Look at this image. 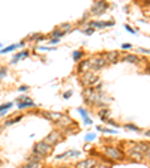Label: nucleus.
I'll return each mask as SVG.
<instances>
[{
    "label": "nucleus",
    "instance_id": "nucleus-1",
    "mask_svg": "<svg viewBox=\"0 0 150 168\" xmlns=\"http://www.w3.org/2000/svg\"><path fill=\"white\" fill-rule=\"evenodd\" d=\"M53 150H54V147L53 146H50L48 143H45L44 140L42 141H38L35 146H33V149H32V153L33 155H36L39 159H45V158H48L50 155L53 153Z\"/></svg>",
    "mask_w": 150,
    "mask_h": 168
},
{
    "label": "nucleus",
    "instance_id": "nucleus-2",
    "mask_svg": "<svg viewBox=\"0 0 150 168\" xmlns=\"http://www.w3.org/2000/svg\"><path fill=\"white\" fill-rule=\"evenodd\" d=\"M80 83H81V86H84V89L95 87L99 83V75L93 71H87V72H84V74L80 75Z\"/></svg>",
    "mask_w": 150,
    "mask_h": 168
},
{
    "label": "nucleus",
    "instance_id": "nucleus-3",
    "mask_svg": "<svg viewBox=\"0 0 150 168\" xmlns=\"http://www.w3.org/2000/svg\"><path fill=\"white\" fill-rule=\"evenodd\" d=\"M104 155H105V158H110L111 161H123L125 156H126V153H125L123 150H120L114 146H105L104 147Z\"/></svg>",
    "mask_w": 150,
    "mask_h": 168
},
{
    "label": "nucleus",
    "instance_id": "nucleus-4",
    "mask_svg": "<svg viewBox=\"0 0 150 168\" xmlns=\"http://www.w3.org/2000/svg\"><path fill=\"white\" fill-rule=\"evenodd\" d=\"M107 65H108V62L105 60L104 54H96V56L90 57V71H93V72H98V71L104 69Z\"/></svg>",
    "mask_w": 150,
    "mask_h": 168
},
{
    "label": "nucleus",
    "instance_id": "nucleus-5",
    "mask_svg": "<svg viewBox=\"0 0 150 168\" xmlns=\"http://www.w3.org/2000/svg\"><path fill=\"white\" fill-rule=\"evenodd\" d=\"M63 138H65L63 132H62V131H59V129H54V131H51V132H50V134L44 138V141H45V143H48L50 146L56 147V144H59L60 141H63Z\"/></svg>",
    "mask_w": 150,
    "mask_h": 168
},
{
    "label": "nucleus",
    "instance_id": "nucleus-6",
    "mask_svg": "<svg viewBox=\"0 0 150 168\" xmlns=\"http://www.w3.org/2000/svg\"><path fill=\"white\" fill-rule=\"evenodd\" d=\"M107 9H108V3L104 2V0H99V2H95V3L92 5V8H90L89 12H90V15L99 17V15H102Z\"/></svg>",
    "mask_w": 150,
    "mask_h": 168
},
{
    "label": "nucleus",
    "instance_id": "nucleus-7",
    "mask_svg": "<svg viewBox=\"0 0 150 168\" xmlns=\"http://www.w3.org/2000/svg\"><path fill=\"white\" fill-rule=\"evenodd\" d=\"M41 116L44 117V119H47L48 122H51V123H57L59 120L62 119V116H63V113H59V111H42L41 113Z\"/></svg>",
    "mask_w": 150,
    "mask_h": 168
},
{
    "label": "nucleus",
    "instance_id": "nucleus-8",
    "mask_svg": "<svg viewBox=\"0 0 150 168\" xmlns=\"http://www.w3.org/2000/svg\"><path fill=\"white\" fill-rule=\"evenodd\" d=\"M96 167H98V161L95 158H87L75 164V168H96Z\"/></svg>",
    "mask_w": 150,
    "mask_h": 168
},
{
    "label": "nucleus",
    "instance_id": "nucleus-9",
    "mask_svg": "<svg viewBox=\"0 0 150 168\" xmlns=\"http://www.w3.org/2000/svg\"><path fill=\"white\" fill-rule=\"evenodd\" d=\"M35 105H36V102L32 98H29V96H21L18 99V110H26V108L35 107Z\"/></svg>",
    "mask_w": 150,
    "mask_h": 168
},
{
    "label": "nucleus",
    "instance_id": "nucleus-10",
    "mask_svg": "<svg viewBox=\"0 0 150 168\" xmlns=\"http://www.w3.org/2000/svg\"><path fill=\"white\" fill-rule=\"evenodd\" d=\"M129 144H131V149L129 150L137 152V153H141V155H144L147 152V149L150 147V144H147V143H129Z\"/></svg>",
    "mask_w": 150,
    "mask_h": 168
},
{
    "label": "nucleus",
    "instance_id": "nucleus-11",
    "mask_svg": "<svg viewBox=\"0 0 150 168\" xmlns=\"http://www.w3.org/2000/svg\"><path fill=\"white\" fill-rule=\"evenodd\" d=\"M74 123H75V120H74V119H71L68 114H63V116H62V119L59 120V122H57L56 125H57L60 129H66V128L72 126Z\"/></svg>",
    "mask_w": 150,
    "mask_h": 168
},
{
    "label": "nucleus",
    "instance_id": "nucleus-12",
    "mask_svg": "<svg viewBox=\"0 0 150 168\" xmlns=\"http://www.w3.org/2000/svg\"><path fill=\"white\" fill-rule=\"evenodd\" d=\"M87 26L92 29H104V27L114 26V21H89Z\"/></svg>",
    "mask_w": 150,
    "mask_h": 168
},
{
    "label": "nucleus",
    "instance_id": "nucleus-13",
    "mask_svg": "<svg viewBox=\"0 0 150 168\" xmlns=\"http://www.w3.org/2000/svg\"><path fill=\"white\" fill-rule=\"evenodd\" d=\"M104 57H105V60H107L108 63H111V65L120 62V53H119V51H108V53L104 54Z\"/></svg>",
    "mask_w": 150,
    "mask_h": 168
},
{
    "label": "nucleus",
    "instance_id": "nucleus-14",
    "mask_svg": "<svg viewBox=\"0 0 150 168\" xmlns=\"http://www.w3.org/2000/svg\"><path fill=\"white\" fill-rule=\"evenodd\" d=\"M87 71H90V59H86V60L83 59L77 65V72L81 75V74H84V72H87Z\"/></svg>",
    "mask_w": 150,
    "mask_h": 168
},
{
    "label": "nucleus",
    "instance_id": "nucleus-15",
    "mask_svg": "<svg viewBox=\"0 0 150 168\" xmlns=\"http://www.w3.org/2000/svg\"><path fill=\"white\" fill-rule=\"evenodd\" d=\"M122 60L126 62V63H134V65H138V63L141 62V59H140L137 54H125V56L122 57Z\"/></svg>",
    "mask_w": 150,
    "mask_h": 168
},
{
    "label": "nucleus",
    "instance_id": "nucleus-16",
    "mask_svg": "<svg viewBox=\"0 0 150 168\" xmlns=\"http://www.w3.org/2000/svg\"><path fill=\"white\" fill-rule=\"evenodd\" d=\"M110 114H111V111H110L108 107H102V108H99V110H98V117H99V119H102L104 122L110 119Z\"/></svg>",
    "mask_w": 150,
    "mask_h": 168
},
{
    "label": "nucleus",
    "instance_id": "nucleus-17",
    "mask_svg": "<svg viewBox=\"0 0 150 168\" xmlns=\"http://www.w3.org/2000/svg\"><path fill=\"white\" fill-rule=\"evenodd\" d=\"M21 119H23V114H17L15 117H9V119H6V120H5V123H3V128H5V126H11V125L18 123Z\"/></svg>",
    "mask_w": 150,
    "mask_h": 168
},
{
    "label": "nucleus",
    "instance_id": "nucleus-18",
    "mask_svg": "<svg viewBox=\"0 0 150 168\" xmlns=\"http://www.w3.org/2000/svg\"><path fill=\"white\" fill-rule=\"evenodd\" d=\"M126 156H129L132 161H135V162H141L143 159H144V155H141V153H137V152H132V150H128L126 152Z\"/></svg>",
    "mask_w": 150,
    "mask_h": 168
},
{
    "label": "nucleus",
    "instance_id": "nucleus-19",
    "mask_svg": "<svg viewBox=\"0 0 150 168\" xmlns=\"http://www.w3.org/2000/svg\"><path fill=\"white\" fill-rule=\"evenodd\" d=\"M26 57H29V51H20V53H17V54L12 57L11 63H12V65H15V63H18V60L26 59Z\"/></svg>",
    "mask_w": 150,
    "mask_h": 168
},
{
    "label": "nucleus",
    "instance_id": "nucleus-20",
    "mask_svg": "<svg viewBox=\"0 0 150 168\" xmlns=\"http://www.w3.org/2000/svg\"><path fill=\"white\" fill-rule=\"evenodd\" d=\"M63 36H65V33H63L59 27L53 29V30H51V33H50V39H62Z\"/></svg>",
    "mask_w": 150,
    "mask_h": 168
},
{
    "label": "nucleus",
    "instance_id": "nucleus-21",
    "mask_svg": "<svg viewBox=\"0 0 150 168\" xmlns=\"http://www.w3.org/2000/svg\"><path fill=\"white\" fill-rule=\"evenodd\" d=\"M84 59V53L81 51V50H75L74 53H72V60L74 62H81Z\"/></svg>",
    "mask_w": 150,
    "mask_h": 168
},
{
    "label": "nucleus",
    "instance_id": "nucleus-22",
    "mask_svg": "<svg viewBox=\"0 0 150 168\" xmlns=\"http://www.w3.org/2000/svg\"><path fill=\"white\" fill-rule=\"evenodd\" d=\"M78 111H80V113H81V116L84 117L86 125H92V120H90V117H89V114H87V110H84V108L81 107V108H78Z\"/></svg>",
    "mask_w": 150,
    "mask_h": 168
},
{
    "label": "nucleus",
    "instance_id": "nucleus-23",
    "mask_svg": "<svg viewBox=\"0 0 150 168\" xmlns=\"http://www.w3.org/2000/svg\"><path fill=\"white\" fill-rule=\"evenodd\" d=\"M42 162H26L24 165H21L20 168H41Z\"/></svg>",
    "mask_w": 150,
    "mask_h": 168
},
{
    "label": "nucleus",
    "instance_id": "nucleus-24",
    "mask_svg": "<svg viewBox=\"0 0 150 168\" xmlns=\"http://www.w3.org/2000/svg\"><path fill=\"white\" fill-rule=\"evenodd\" d=\"M65 35L68 33V32H71V29H72V26H71V24L69 23H63V24H60V26H57Z\"/></svg>",
    "mask_w": 150,
    "mask_h": 168
},
{
    "label": "nucleus",
    "instance_id": "nucleus-25",
    "mask_svg": "<svg viewBox=\"0 0 150 168\" xmlns=\"http://www.w3.org/2000/svg\"><path fill=\"white\" fill-rule=\"evenodd\" d=\"M20 45L18 44H14V45H9V47H6V48H3V50L2 51H0V53H2V54H6V53H11V51H14V50H17V48H18Z\"/></svg>",
    "mask_w": 150,
    "mask_h": 168
},
{
    "label": "nucleus",
    "instance_id": "nucleus-26",
    "mask_svg": "<svg viewBox=\"0 0 150 168\" xmlns=\"http://www.w3.org/2000/svg\"><path fill=\"white\" fill-rule=\"evenodd\" d=\"M125 128H126V129H129V131L140 132V128H138V126H135V125H132V123H126V125H125Z\"/></svg>",
    "mask_w": 150,
    "mask_h": 168
},
{
    "label": "nucleus",
    "instance_id": "nucleus-27",
    "mask_svg": "<svg viewBox=\"0 0 150 168\" xmlns=\"http://www.w3.org/2000/svg\"><path fill=\"white\" fill-rule=\"evenodd\" d=\"M96 129H98V131H102V132H105V134H116L114 129H108V128H102V126H98Z\"/></svg>",
    "mask_w": 150,
    "mask_h": 168
},
{
    "label": "nucleus",
    "instance_id": "nucleus-28",
    "mask_svg": "<svg viewBox=\"0 0 150 168\" xmlns=\"http://www.w3.org/2000/svg\"><path fill=\"white\" fill-rule=\"evenodd\" d=\"M12 107V102H6V104H3V105H0V113H5L8 108H11Z\"/></svg>",
    "mask_w": 150,
    "mask_h": 168
},
{
    "label": "nucleus",
    "instance_id": "nucleus-29",
    "mask_svg": "<svg viewBox=\"0 0 150 168\" xmlns=\"http://www.w3.org/2000/svg\"><path fill=\"white\" fill-rule=\"evenodd\" d=\"M6 72H8V68L6 66H2L0 68V80H3L6 77Z\"/></svg>",
    "mask_w": 150,
    "mask_h": 168
},
{
    "label": "nucleus",
    "instance_id": "nucleus-30",
    "mask_svg": "<svg viewBox=\"0 0 150 168\" xmlns=\"http://www.w3.org/2000/svg\"><path fill=\"white\" fill-rule=\"evenodd\" d=\"M90 17H92V15H90V12H86V14L83 15V18H81V23H86V21L89 23V20H90Z\"/></svg>",
    "mask_w": 150,
    "mask_h": 168
},
{
    "label": "nucleus",
    "instance_id": "nucleus-31",
    "mask_svg": "<svg viewBox=\"0 0 150 168\" xmlns=\"http://www.w3.org/2000/svg\"><path fill=\"white\" fill-rule=\"evenodd\" d=\"M105 123H107V125H111V126H114V128H117V126H119V125H117V123L114 122V120H111V119L105 120Z\"/></svg>",
    "mask_w": 150,
    "mask_h": 168
},
{
    "label": "nucleus",
    "instance_id": "nucleus-32",
    "mask_svg": "<svg viewBox=\"0 0 150 168\" xmlns=\"http://www.w3.org/2000/svg\"><path fill=\"white\" fill-rule=\"evenodd\" d=\"M83 32H84V35H92V33H93V29L87 26L86 29H83Z\"/></svg>",
    "mask_w": 150,
    "mask_h": 168
},
{
    "label": "nucleus",
    "instance_id": "nucleus-33",
    "mask_svg": "<svg viewBox=\"0 0 150 168\" xmlns=\"http://www.w3.org/2000/svg\"><path fill=\"white\" fill-rule=\"evenodd\" d=\"M69 96H72V90H66L63 93V99H69Z\"/></svg>",
    "mask_w": 150,
    "mask_h": 168
},
{
    "label": "nucleus",
    "instance_id": "nucleus-34",
    "mask_svg": "<svg viewBox=\"0 0 150 168\" xmlns=\"http://www.w3.org/2000/svg\"><path fill=\"white\" fill-rule=\"evenodd\" d=\"M66 156H68V152H65V153H62V155H57L56 159H57V161H62V159H65Z\"/></svg>",
    "mask_w": 150,
    "mask_h": 168
},
{
    "label": "nucleus",
    "instance_id": "nucleus-35",
    "mask_svg": "<svg viewBox=\"0 0 150 168\" xmlns=\"http://www.w3.org/2000/svg\"><path fill=\"white\" fill-rule=\"evenodd\" d=\"M60 42V39H48V44L50 45H56V44H59Z\"/></svg>",
    "mask_w": 150,
    "mask_h": 168
},
{
    "label": "nucleus",
    "instance_id": "nucleus-36",
    "mask_svg": "<svg viewBox=\"0 0 150 168\" xmlns=\"http://www.w3.org/2000/svg\"><path fill=\"white\" fill-rule=\"evenodd\" d=\"M140 53H144V54H149L150 56V50H147V48H138Z\"/></svg>",
    "mask_w": 150,
    "mask_h": 168
},
{
    "label": "nucleus",
    "instance_id": "nucleus-37",
    "mask_svg": "<svg viewBox=\"0 0 150 168\" xmlns=\"http://www.w3.org/2000/svg\"><path fill=\"white\" fill-rule=\"evenodd\" d=\"M144 159H149V161H150V147H149V149H147V152L144 153Z\"/></svg>",
    "mask_w": 150,
    "mask_h": 168
},
{
    "label": "nucleus",
    "instance_id": "nucleus-38",
    "mask_svg": "<svg viewBox=\"0 0 150 168\" xmlns=\"http://www.w3.org/2000/svg\"><path fill=\"white\" fill-rule=\"evenodd\" d=\"M125 29H126V30H128L129 33H132V35H135V30H134L132 27H129V26H125Z\"/></svg>",
    "mask_w": 150,
    "mask_h": 168
},
{
    "label": "nucleus",
    "instance_id": "nucleus-39",
    "mask_svg": "<svg viewBox=\"0 0 150 168\" xmlns=\"http://www.w3.org/2000/svg\"><path fill=\"white\" fill-rule=\"evenodd\" d=\"M95 137H96L95 134H89V135H86V140H87V141H90V140H93Z\"/></svg>",
    "mask_w": 150,
    "mask_h": 168
},
{
    "label": "nucleus",
    "instance_id": "nucleus-40",
    "mask_svg": "<svg viewBox=\"0 0 150 168\" xmlns=\"http://www.w3.org/2000/svg\"><path fill=\"white\" fill-rule=\"evenodd\" d=\"M18 90H20V92H27V90H29V86H21Z\"/></svg>",
    "mask_w": 150,
    "mask_h": 168
},
{
    "label": "nucleus",
    "instance_id": "nucleus-41",
    "mask_svg": "<svg viewBox=\"0 0 150 168\" xmlns=\"http://www.w3.org/2000/svg\"><path fill=\"white\" fill-rule=\"evenodd\" d=\"M131 47H132L131 44H123V45H122V48H123V50H128V48H131Z\"/></svg>",
    "mask_w": 150,
    "mask_h": 168
},
{
    "label": "nucleus",
    "instance_id": "nucleus-42",
    "mask_svg": "<svg viewBox=\"0 0 150 168\" xmlns=\"http://www.w3.org/2000/svg\"><path fill=\"white\" fill-rule=\"evenodd\" d=\"M147 72H150V66H147Z\"/></svg>",
    "mask_w": 150,
    "mask_h": 168
},
{
    "label": "nucleus",
    "instance_id": "nucleus-43",
    "mask_svg": "<svg viewBox=\"0 0 150 168\" xmlns=\"http://www.w3.org/2000/svg\"><path fill=\"white\" fill-rule=\"evenodd\" d=\"M57 168H69V167H57Z\"/></svg>",
    "mask_w": 150,
    "mask_h": 168
}]
</instances>
